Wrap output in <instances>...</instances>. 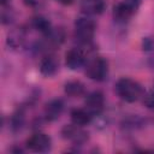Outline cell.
<instances>
[{
    "mask_svg": "<svg viewBox=\"0 0 154 154\" xmlns=\"http://www.w3.org/2000/svg\"><path fill=\"white\" fill-rule=\"evenodd\" d=\"M116 93L117 95L125 102H136L141 97H143V88L142 85L129 77H122L116 83Z\"/></svg>",
    "mask_w": 154,
    "mask_h": 154,
    "instance_id": "1",
    "label": "cell"
},
{
    "mask_svg": "<svg viewBox=\"0 0 154 154\" xmlns=\"http://www.w3.org/2000/svg\"><path fill=\"white\" fill-rule=\"evenodd\" d=\"M96 24L89 17H79L75 22V38L81 45H89L95 35Z\"/></svg>",
    "mask_w": 154,
    "mask_h": 154,
    "instance_id": "2",
    "label": "cell"
},
{
    "mask_svg": "<svg viewBox=\"0 0 154 154\" xmlns=\"http://www.w3.org/2000/svg\"><path fill=\"white\" fill-rule=\"evenodd\" d=\"M87 76L95 82H103L108 76V61L102 57H95L85 64Z\"/></svg>",
    "mask_w": 154,
    "mask_h": 154,
    "instance_id": "3",
    "label": "cell"
},
{
    "mask_svg": "<svg viewBox=\"0 0 154 154\" xmlns=\"http://www.w3.org/2000/svg\"><path fill=\"white\" fill-rule=\"evenodd\" d=\"M141 0H122L113 8V18L118 23L128 22L140 8Z\"/></svg>",
    "mask_w": 154,
    "mask_h": 154,
    "instance_id": "4",
    "label": "cell"
},
{
    "mask_svg": "<svg viewBox=\"0 0 154 154\" xmlns=\"http://www.w3.org/2000/svg\"><path fill=\"white\" fill-rule=\"evenodd\" d=\"M61 136L63 138H65L66 141H70L72 144H83L88 141L89 136H88V132L83 129V126H79V125H76V124H69V125H65L63 129H61Z\"/></svg>",
    "mask_w": 154,
    "mask_h": 154,
    "instance_id": "5",
    "label": "cell"
},
{
    "mask_svg": "<svg viewBox=\"0 0 154 154\" xmlns=\"http://www.w3.org/2000/svg\"><path fill=\"white\" fill-rule=\"evenodd\" d=\"M52 140L43 132H35L26 140V148L35 153H47L51 150Z\"/></svg>",
    "mask_w": 154,
    "mask_h": 154,
    "instance_id": "6",
    "label": "cell"
},
{
    "mask_svg": "<svg viewBox=\"0 0 154 154\" xmlns=\"http://www.w3.org/2000/svg\"><path fill=\"white\" fill-rule=\"evenodd\" d=\"M84 108L94 117L100 116L105 108V96L100 90H94L85 96Z\"/></svg>",
    "mask_w": 154,
    "mask_h": 154,
    "instance_id": "7",
    "label": "cell"
},
{
    "mask_svg": "<svg viewBox=\"0 0 154 154\" xmlns=\"http://www.w3.org/2000/svg\"><path fill=\"white\" fill-rule=\"evenodd\" d=\"M65 64L72 71L82 69L87 64V58H85L84 51L82 48H77V47L69 49L65 54Z\"/></svg>",
    "mask_w": 154,
    "mask_h": 154,
    "instance_id": "8",
    "label": "cell"
},
{
    "mask_svg": "<svg viewBox=\"0 0 154 154\" xmlns=\"http://www.w3.org/2000/svg\"><path fill=\"white\" fill-rule=\"evenodd\" d=\"M40 72L45 77H53L59 71V59L54 54H46L40 61Z\"/></svg>",
    "mask_w": 154,
    "mask_h": 154,
    "instance_id": "9",
    "label": "cell"
},
{
    "mask_svg": "<svg viewBox=\"0 0 154 154\" xmlns=\"http://www.w3.org/2000/svg\"><path fill=\"white\" fill-rule=\"evenodd\" d=\"M64 111V101L61 99H53L45 105L43 117L47 122L57 120Z\"/></svg>",
    "mask_w": 154,
    "mask_h": 154,
    "instance_id": "10",
    "label": "cell"
},
{
    "mask_svg": "<svg viewBox=\"0 0 154 154\" xmlns=\"http://www.w3.org/2000/svg\"><path fill=\"white\" fill-rule=\"evenodd\" d=\"M105 8V0H81V10L85 16H99Z\"/></svg>",
    "mask_w": 154,
    "mask_h": 154,
    "instance_id": "11",
    "label": "cell"
},
{
    "mask_svg": "<svg viewBox=\"0 0 154 154\" xmlns=\"http://www.w3.org/2000/svg\"><path fill=\"white\" fill-rule=\"evenodd\" d=\"M70 117H71L72 123L79 126L88 125L93 119V116L85 108H73L70 113Z\"/></svg>",
    "mask_w": 154,
    "mask_h": 154,
    "instance_id": "12",
    "label": "cell"
},
{
    "mask_svg": "<svg viewBox=\"0 0 154 154\" xmlns=\"http://www.w3.org/2000/svg\"><path fill=\"white\" fill-rule=\"evenodd\" d=\"M64 91L66 95L71 96V97H79L82 95H84L85 93V87L84 84L78 81V79H72L65 83L64 85Z\"/></svg>",
    "mask_w": 154,
    "mask_h": 154,
    "instance_id": "13",
    "label": "cell"
},
{
    "mask_svg": "<svg viewBox=\"0 0 154 154\" xmlns=\"http://www.w3.org/2000/svg\"><path fill=\"white\" fill-rule=\"evenodd\" d=\"M31 26H32L36 31H38L40 34H42L43 36L47 35V34L53 29L52 25H51V22H49L47 18L41 17V16L32 18V20H31Z\"/></svg>",
    "mask_w": 154,
    "mask_h": 154,
    "instance_id": "14",
    "label": "cell"
},
{
    "mask_svg": "<svg viewBox=\"0 0 154 154\" xmlns=\"http://www.w3.org/2000/svg\"><path fill=\"white\" fill-rule=\"evenodd\" d=\"M25 124V112L23 108H18L11 117V129L14 132H18L23 129Z\"/></svg>",
    "mask_w": 154,
    "mask_h": 154,
    "instance_id": "15",
    "label": "cell"
},
{
    "mask_svg": "<svg viewBox=\"0 0 154 154\" xmlns=\"http://www.w3.org/2000/svg\"><path fill=\"white\" fill-rule=\"evenodd\" d=\"M143 103L146 107L154 109V87L150 91H148L146 95H143Z\"/></svg>",
    "mask_w": 154,
    "mask_h": 154,
    "instance_id": "16",
    "label": "cell"
},
{
    "mask_svg": "<svg viewBox=\"0 0 154 154\" xmlns=\"http://www.w3.org/2000/svg\"><path fill=\"white\" fill-rule=\"evenodd\" d=\"M12 18H13V16H12L11 11H7V10L4 8L2 13H1V22H2V24H10L12 22Z\"/></svg>",
    "mask_w": 154,
    "mask_h": 154,
    "instance_id": "17",
    "label": "cell"
},
{
    "mask_svg": "<svg viewBox=\"0 0 154 154\" xmlns=\"http://www.w3.org/2000/svg\"><path fill=\"white\" fill-rule=\"evenodd\" d=\"M45 2H46V0H24V4L29 7H32V8H38Z\"/></svg>",
    "mask_w": 154,
    "mask_h": 154,
    "instance_id": "18",
    "label": "cell"
},
{
    "mask_svg": "<svg viewBox=\"0 0 154 154\" xmlns=\"http://www.w3.org/2000/svg\"><path fill=\"white\" fill-rule=\"evenodd\" d=\"M59 4H61V5H71L75 0H57Z\"/></svg>",
    "mask_w": 154,
    "mask_h": 154,
    "instance_id": "19",
    "label": "cell"
},
{
    "mask_svg": "<svg viewBox=\"0 0 154 154\" xmlns=\"http://www.w3.org/2000/svg\"><path fill=\"white\" fill-rule=\"evenodd\" d=\"M10 0H0V4H1V6H6V4Z\"/></svg>",
    "mask_w": 154,
    "mask_h": 154,
    "instance_id": "20",
    "label": "cell"
}]
</instances>
